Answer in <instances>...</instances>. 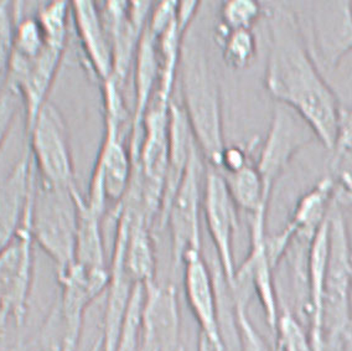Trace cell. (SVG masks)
Returning a JSON list of instances; mask_svg holds the SVG:
<instances>
[{
	"instance_id": "obj_23",
	"label": "cell",
	"mask_w": 352,
	"mask_h": 351,
	"mask_svg": "<svg viewBox=\"0 0 352 351\" xmlns=\"http://www.w3.org/2000/svg\"><path fill=\"white\" fill-rule=\"evenodd\" d=\"M46 45V38L38 18H23V15L20 14L15 29L13 56L32 60L45 50Z\"/></svg>"
},
{
	"instance_id": "obj_3",
	"label": "cell",
	"mask_w": 352,
	"mask_h": 351,
	"mask_svg": "<svg viewBox=\"0 0 352 351\" xmlns=\"http://www.w3.org/2000/svg\"><path fill=\"white\" fill-rule=\"evenodd\" d=\"M329 258L322 304L325 351H344L352 326V246L342 207L329 213Z\"/></svg>"
},
{
	"instance_id": "obj_26",
	"label": "cell",
	"mask_w": 352,
	"mask_h": 351,
	"mask_svg": "<svg viewBox=\"0 0 352 351\" xmlns=\"http://www.w3.org/2000/svg\"><path fill=\"white\" fill-rule=\"evenodd\" d=\"M21 8V3L0 1V75L8 72L13 57L15 29Z\"/></svg>"
},
{
	"instance_id": "obj_24",
	"label": "cell",
	"mask_w": 352,
	"mask_h": 351,
	"mask_svg": "<svg viewBox=\"0 0 352 351\" xmlns=\"http://www.w3.org/2000/svg\"><path fill=\"white\" fill-rule=\"evenodd\" d=\"M274 334L279 351H315L308 330L288 308L280 310Z\"/></svg>"
},
{
	"instance_id": "obj_19",
	"label": "cell",
	"mask_w": 352,
	"mask_h": 351,
	"mask_svg": "<svg viewBox=\"0 0 352 351\" xmlns=\"http://www.w3.org/2000/svg\"><path fill=\"white\" fill-rule=\"evenodd\" d=\"M221 174L223 176L228 191L239 210H243L251 216L261 211H268L271 195L265 193L256 162L239 171Z\"/></svg>"
},
{
	"instance_id": "obj_30",
	"label": "cell",
	"mask_w": 352,
	"mask_h": 351,
	"mask_svg": "<svg viewBox=\"0 0 352 351\" xmlns=\"http://www.w3.org/2000/svg\"><path fill=\"white\" fill-rule=\"evenodd\" d=\"M335 194L333 201L340 206L352 205V151L333 167Z\"/></svg>"
},
{
	"instance_id": "obj_22",
	"label": "cell",
	"mask_w": 352,
	"mask_h": 351,
	"mask_svg": "<svg viewBox=\"0 0 352 351\" xmlns=\"http://www.w3.org/2000/svg\"><path fill=\"white\" fill-rule=\"evenodd\" d=\"M69 17L71 10L67 1H51L38 9L36 18L47 44L66 49Z\"/></svg>"
},
{
	"instance_id": "obj_28",
	"label": "cell",
	"mask_w": 352,
	"mask_h": 351,
	"mask_svg": "<svg viewBox=\"0 0 352 351\" xmlns=\"http://www.w3.org/2000/svg\"><path fill=\"white\" fill-rule=\"evenodd\" d=\"M29 351H69L65 339L63 318L57 303L51 309L38 338Z\"/></svg>"
},
{
	"instance_id": "obj_11",
	"label": "cell",
	"mask_w": 352,
	"mask_h": 351,
	"mask_svg": "<svg viewBox=\"0 0 352 351\" xmlns=\"http://www.w3.org/2000/svg\"><path fill=\"white\" fill-rule=\"evenodd\" d=\"M202 213L217 253L221 275L230 287L237 270L233 244L239 228V207L233 201L220 170L208 164L202 194Z\"/></svg>"
},
{
	"instance_id": "obj_7",
	"label": "cell",
	"mask_w": 352,
	"mask_h": 351,
	"mask_svg": "<svg viewBox=\"0 0 352 351\" xmlns=\"http://www.w3.org/2000/svg\"><path fill=\"white\" fill-rule=\"evenodd\" d=\"M26 133L38 180L56 188H77L69 131L60 109L47 102Z\"/></svg>"
},
{
	"instance_id": "obj_34",
	"label": "cell",
	"mask_w": 352,
	"mask_h": 351,
	"mask_svg": "<svg viewBox=\"0 0 352 351\" xmlns=\"http://www.w3.org/2000/svg\"><path fill=\"white\" fill-rule=\"evenodd\" d=\"M10 351H20L19 349H13V350H10Z\"/></svg>"
},
{
	"instance_id": "obj_13",
	"label": "cell",
	"mask_w": 352,
	"mask_h": 351,
	"mask_svg": "<svg viewBox=\"0 0 352 351\" xmlns=\"http://www.w3.org/2000/svg\"><path fill=\"white\" fill-rule=\"evenodd\" d=\"M184 289L190 310L199 324V339L216 351H227L219 309V287L201 252H190L183 259Z\"/></svg>"
},
{
	"instance_id": "obj_18",
	"label": "cell",
	"mask_w": 352,
	"mask_h": 351,
	"mask_svg": "<svg viewBox=\"0 0 352 351\" xmlns=\"http://www.w3.org/2000/svg\"><path fill=\"white\" fill-rule=\"evenodd\" d=\"M75 264L88 270H107L106 247L102 231L103 215L89 206L81 193L77 198Z\"/></svg>"
},
{
	"instance_id": "obj_1",
	"label": "cell",
	"mask_w": 352,
	"mask_h": 351,
	"mask_svg": "<svg viewBox=\"0 0 352 351\" xmlns=\"http://www.w3.org/2000/svg\"><path fill=\"white\" fill-rule=\"evenodd\" d=\"M264 10L270 29L264 87L276 103L298 113L311 127L318 142L333 153L339 100L310 55L293 8L270 3Z\"/></svg>"
},
{
	"instance_id": "obj_33",
	"label": "cell",
	"mask_w": 352,
	"mask_h": 351,
	"mask_svg": "<svg viewBox=\"0 0 352 351\" xmlns=\"http://www.w3.org/2000/svg\"><path fill=\"white\" fill-rule=\"evenodd\" d=\"M344 351H352V332H349V334L346 335Z\"/></svg>"
},
{
	"instance_id": "obj_12",
	"label": "cell",
	"mask_w": 352,
	"mask_h": 351,
	"mask_svg": "<svg viewBox=\"0 0 352 351\" xmlns=\"http://www.w3.org/2000/svg\"><path fill=\"white\" fill-rule=\"evenodd\" d=\"M177 290L173 284L144 286L139 351H182V315Z\"/></svg>"
},
{
	"instance_id": "obj_35",
	"label": "cell",
	"mask_w": 352,
	"mask_h": 351,
	"mask_svg": "<svg viewBox=\"0 0 352 351\" xmlns=\"http://www.w3.org/2000/svg\"><path fill=\"white\" fill-rule=\"evenodd\" d=\"M182 351H185V349H183V350H182Z\"/></svg>"
},
{
	"instance_id": "obj_25",
	"label": "cell",
	"mask_w": 352,
	"mask_h": 351,
	"mask_svg": "<svg viewBox=\"0 0 352 351\" xmlns=\"http://www.w3.org/2000/svg\"><path fill=\"white\" fill-rule=\"evenodd\" d=\"M233 315L239 351H272L248 315V301L233 298Z\"/></svg>"
},
{
	"instance_id": "obj_5",
	"label": "cell",
	"mask_w": 352,
	"mask_h": 351,
	"mask_svg": "<svg viewBox=\"0 0 352 351\" xmlns=\"http://www.w3.org/2000/svg\"><path fill=\"white\" fill-rule=\"evenodd\" d=\"M206 162L195 145L175 193L159 217L171 237L173 268L179 270L190 252H201V213Z\"/></svg>"
},
{
	"instance_id": "obj_9",
	"label": "cell",
	"mask_w": 352,
	"mask_h": 351,
	"mask_svg": "<svg viewBox=\"0 0 352 351\" xmlns=\"http://www.w3.org/2000/svg\"><path fill=\"white\" fill-rule=\"evenodd\" d=\"M134 173L131 148L126 147L124 131L104 120V137L91 176L88 205L104 215L108 202L118 204L126 198Z\"/></svg>"
},
{
	"instance_id": "obj_17",
	"label": "cell",
	"mask_w": 352,
	"mask_h": 351,
	"mask_svg": "<svg viewBox=\"0 0 352 351\" xmlns=\"http://www.w3.org/2000/svg\"><path fill=\"white\" fill-rule=\"evenodd\" d=\"M69 10L88 66L103 83L113 76L114 65L112 45L101 7L95 1H72Z\"/></svg>"
},
{
	"instance_id": "obj_6",
	"label": "cell",
	"mask_w": 352,
	"mask_h": 351,
	"mask_svg": "<svg viewBox=\"0 0 352 351\" xmlns=\"http://www.w3.org/2000/svg\"><path fill=\"white\" fill-rule=\"evenodd\" d=\"M293 10L321 74L333 72L352 51V1H315Z\"/></svg>"
},
{
	"instance_id": "obj_20",
	"label": "cell",
	"mask_w": 352,
	"mask_h": 351,
	"mask_svg": "<svg viewBox=\"0 0 352 351\" xmlns=\"http://www.w3.org/2000/svg\"><path fill=\"white\" fill-rule=\"evenodd\" d=\"M222 49V57L230 69L242 71L250 67L257 57V38L252 30L216 32Z\"/></svg>"
},
{
	"instance_id": "obj_32",
	"label": "cell",
	"mask_w": 352,
	"mask_h": 351,
	"mask_svg": "<svg viewBox=\"0 0 352 351\" xmlns=\"http://www.w3.org/2000/svg\"><path fill=\"white\" fill-rule=\"evenodd\" d=\"M352 151V107L340 111L338 136L333 153V167Z\"/></svg>"
},
{
	"instance_id": "obj_29",
	"label": "cell",
	"mask_w": 352,
	"mask_h": 351,
	"mask_svg": "<svg viewBox=\"0 0 352 351\" xmlns=\"http://www.w3.org/2000/svg\"><path fill=\"white\" fill-rule=\"evenodd\" d=\"M20 106H23V102L15 88L7 85L0 91V153L6 145Z\"/></svg>"
},
{
	"instance_id": "obj_10",
	"label": "cell",
	"mask_w": 352,
	"mask_h": 351,
	"mask_svg": "<svg viewBox=\"0 0 352 351\" xmlns=\"http://www.w3.org/2000/svg\"><path fill=\"white\" fill-rule=\"evenodd\" d=\"M315 140L318 138L314 131L298 113L280 103L274 105L270 129L256 160L267 194L272 196L276 182L292 159Z\"/></svg>"
},
{
	"instance_id": "obj_2",
	"label": "cell",
	"mask_w": 352,
	"mask_h": 351,
	"mask_svg": "<svg viewBox=\"0 0 352 351\" xmlns=\"http://www.w3.org/2000/svg\"><path fill=\"white\" fill-rule=\"evenodd\" d=\"M177 72L192 137L206 164L217 169L227 145L220 85L205 45L190 30L184 36Z\"/></svg>"
},
{
	"instance_id": "obj_15",
	"label": "cell",
	"mask_w": 352,
	"mask_h": 351,
	"mask_svg": "<svg viewBox=\"0 0 352 351\" xmlns=\"http://www.w3.org/2000/svg\"><path fill=\"white\" fill-rule=\"evenodd\" d=\"M335 194L333 176H324L296 202L289 222L282 231L268 236L267 245L272 256L283 259L293 240L311 242L330 213Z\"/></svg>"
},
{
	"instance_id": "obj_8",
	"label": "cell",
	"mask_w": 352,
	"mask_h": 351,
	"mask_svg": "<svg viewBox=\"0 0 352 351\" xmlns=\"http://www.w3.org/2000/svg\"><path fill=\"white\" fill-rule=\"evenodd\" d=\"M32 204L13 244L0 252V323L13 320L21 326L28 313L34 273Z\"/></svg>"
},
{
	"instance_id": "obj_31",
	"label": "cell",
	"mask_w": 352,
	"mask_h": 351,
	"mask_svg": "<svg viewBox=\"0 0 352 351\" xmlns=\"http://www.w3.org/2000/svg\"><path fill=\"white\" fill-rule=\"evenodd\" d=\"M258 140H252L251 143L243 147V145H226L225 151L221 157L220 165L217 169L221 173H234L245 168L250 164L254 163L252 158L253 147L257 145Z\"/></svg>"
},
{
	"instance_id": "obj_4",
	"label": "cell",
	"mask_w": 352,
	"mask_h": 351,
	"mask_svg": "<svg viewBox=\"0 0 352 351\" xmlns=\"http://www.w3.org/2000/svg\"><path fill=\"white\" fill-rule=\"evenodd\" d=\"M78 189L51 187L38 180L32 195L34 242L56 264L57 273L75 262Z\"/></svg>"
},
{
	"instance_id": "obj_21",
	"label": "cell",
	"mask_w": 352,
	"mask_h": 351,
	"mask_svg": "<svg viewBox=\"0 0 352 351\" xmlns=\"http://www.w3.org/2000/svg\"><path fill=\"white\" fill-rule=\"evenodd\" d=\"M263 13V6L254 0L225 1L221 4L220 23L216 32L252 30Z\"/></svg>"
},
{
	"instance_id": "obj_27",
	"label": "cell",
	"mask_w": 352,
	"mask_h": 351,
	"mask_svg": "<svg viewBox=\"0 0 352 351\" xmlns=\"http://www.w3.org/2000/svg\"><path fill=\"white\" fill-rule=\"evenodd\" d=\"M144 301V284H137L132 301L126 312V320L120 330V339L114 351H139L140 319Z\"/></svg>"
},
{
	"instance_id": "obj_16",
	"label": "cell",
	"mask_w": 352,
	"mask_h": 351,
	"mask_svg": "<svg viewBox=\"0 0 352 351\" xmlns=\"http://www.w3.org/2000/svg\"><path fill=\"white\" fill-rule=\"evenodd\" d=\"M36 185V170L29 151L0 182V252L18 237Z\"/></svg>"
},
{
	"instance_id": "obj_14",
	"label": "cell",
	"mask_w": 352,
	"mask_h": 351,
	"mask_svg": "<svg viewBox=\"0 0 352 351\" xmlns=\"http://www.w3.org/2000/svg\"><path fill=\"white\" fill-rule=\"evenodd\" d=\"M151 3L107 1L101 7L113 52V77L124 86L151 15Z\"/></svg>"
}]
</instances>
